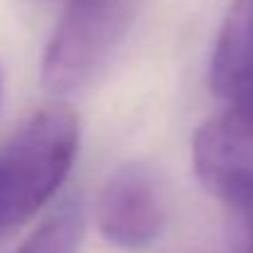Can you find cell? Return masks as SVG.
<instances>
[{
    "mask_svg": "<svg viewBox=\"0 0 253 253\" xmlns=\"http://www.w3.org/2000/svg\"><path fill=\"white\" fill-rule=\"evenodd\" d=\"M2 64H0V103H2Z\"/></svg>",
    "mask_w": 253,
    "mask_h": 253,
    "instance_id": "obj_8",
    "label": "cell"
},
{
    "mask_svg": "<svg viewBox=\"0 0 253 253\" xmlns=\"http://www.w3.org/2000/svg\"><path fill=\"white\" fill-rule=\"evenodd\" d=\"M143 0H67L42 54V84L72 96L93 84L121 49Z\"/></svg>",
    "mask_w": 253,
    "mask_h": 253,
    "instance_id": "obj_2",
    "label": "cell"
},
{
    "mask_svg": "<svg viewBox=\"0 0 253 253\" xmlns=\"http://www.w3.org/2000/svg\"><path fill=\"white\" fill-rule=\"evenodd\" d=\"M226 113H229V118L253 140V86L249 91H244L236 101L229 103Z\"/></svg>",
    "mask_w": 253,
    "mask_h": 253,
    "instance_id": "obj_7",
    "label": "cell"
},
{
    "mask_svg": "<svg viewBox=\"0 0 253 253\" xmlns=\"http://www.w3.org/2000/svg\"><path fill=\"white\" fill-rule=\"evenodd\" d=\"M211 91L226 103L253 86V0H234L209 64Z\"/></svg>",
    "mask_w": 253,
    "mask_h": 253,
    "instance_id": "obj_4",
    "label": "cell"
},
{
    "mask_svg": "<svg viewBox=\"0 0 253 253\" xmlns=\"http://www.w3.org/2000/svg\"><path fill=\"white\" fill-rule=\"evenodd\" d=\"M101 236L118 249H143L165 226V199L158 177L138 163L118 168L96 204Z\"/></svg>",
    "mask_w": 253,
    "mask_h": 253,
    "instance_id": "obj_3",
    "label": "cell"
},
{
    "mask_svg": "<svg viewBox=\"0 0 253 253\" xmlns=\"http://www.w3.org/2000/svg\"><path fill=\"white\" fill-rule=\"evenodd\" d=\"M84 239V214L79 199H67L17 253H79Z\"/></svg>",
    "mask_w": 253,
    "mask_h": 253,
    "instance_id": "obj_5",
    "label": "cell"
},
{
    "mask_svg": "<svg viewBox=\"0 0 253 253\" xmlns=\"http://www.w3.org/2000/svg\"><path fill=\"white\" fill-rule=\"evenodd\" d=\"M79 153V118L64 103L35 111L0 150V234L20 229L59 192Z\"/></svg>",
    "mask_w": 253,
    "mask_h": 253,
    "instance_id": "obj_1",
    "label": "cell"
},
{
    "mask_svg": "<svg viewBox=\"0 0 253 253\" xmlns=\"http://www.w3.org/2000/svg\"><path fill=\"white\" fill-rule=\"evenodd\" d=\"M231 207V249L234 253H253V179L244 182L226 199Z\"/></svg>",
    "mask_w": 253,
    "mask_h": 253,
    "instance_id": "obj_6",
    "label": "cell"
}]
</instances>
